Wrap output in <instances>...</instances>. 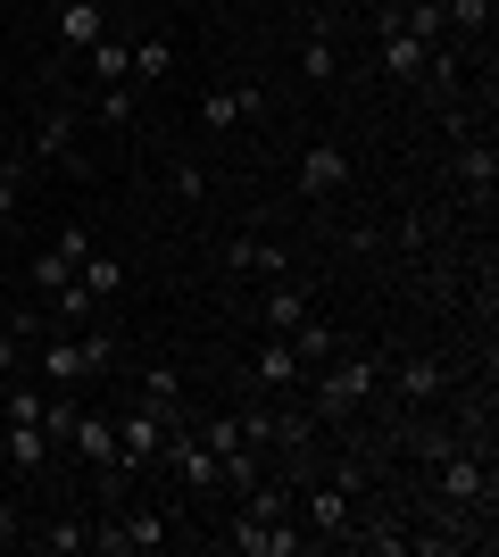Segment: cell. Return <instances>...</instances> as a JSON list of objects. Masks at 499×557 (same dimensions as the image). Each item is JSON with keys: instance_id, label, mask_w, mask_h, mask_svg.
Wrapping results in <instances>:
<instances>
[{"instance_id": "cell-15", "label": "cell", "mask_w": 499, "mask_h": 557, "mask_svg": "<svg viewBox=\"0 0 499 557\" xmlns=\"http://www.w3.org/2000/svg\"><path fill=\"white\" fill-rule=\"evenodd\" d=\"M250 116H266V92H259V84H241V92H209V100H200V125H209V134H225V125H250Z\"/></svg>"}, {"instance_id": "cell-13", "label": "cell", "mask_w": 499, "mask_h": 557, "mask_svg": "<svg viewBox=\"0 0 499 557\" xmlns=\"http://www.w3.org/2000/svg\"><path fill=\"white\" fill-rule=\"evenodd\" d=\"M117 449H125V474H134V466H159L166 417H150V408H125V417H117Z\"/></svg>"}, {"instance_id": "cell-28", "label": "cell", "mask_w": 499, "mask_h": 557, "mask_svg": "<svg viewBox=\"0 0 499 557\" xmlns=\"http://www.w3.org/2000/svg\"><path fill=\"white\" fill-rule=\"evenodd\" d=\"M291 349H300V358H309V374H316L333 349H341V333H333L325 317H300V325H291Z\"/></svg>"}, {"instance_id": "cell-20", "label": "cell", "mask_w": 499, "mask_h": 557, "mask_svg": "<svg viewBox=\"0 0 499 557\" xmlns=\"http://www.w3.org/2000/svg\"><path fill=\"white\" fill-rule=\"evenodd\" d=\"M391 383H400V399H441L450 392V367H441V358H400Z\"/></svg>"}, {"instance_id": "cell-35", "label": "cell", "mask_w": 499, "mask_h": 557, "mask_svg": "<svg viewBox=\"0 0 499 557\" xmlns=\"http://www.w3.org/2000/svg\"><path fill=\"white\" fill-rule=\"evenodd\" d=\"M0 383H9V374H0Z\"/></svg>"}, {"instance_id": "cell-4", "label": "cell", "mask_w": 499, "mask_h": 557, "mask_svg": "<svg viewBox=\"0 0 499 557\" xmlns=\"http://www.w3.org/2000/svg\"><path fill=\"white\" fill-rule=\"evenodd\" d=\"M166 541H175V516L166 508H125V516H109V524H92L100 557H150V549H166Z\"/></svg>"}, {"instance_id": "cell-6", "label": "cell", "mask_w": 499, "mask_h": 557, "mask_svg": "<svg viewBox=\"0 0 499 557\" xmlns=\"http://www.w3.org/2000/svg\"><path fill=\"white\" fill-rule=\"evenodd\" d=\"M67 449L84 466H92L100 483L117 491L125 483V449H117V417H100V408H75V433H67Z\"/></svg>"}, {"instance_id": "cell-16", "label": "cell", "mask_w": 499, "mask_h": 557, "mask_svg": "<svg viewBox=\"0 0 499 557\" xmlns=\"http://www.w3.org/2000/svg\"><path fill=\"white\" fill-rule=\"evenodd\" d=\"M25 549H42V557H75V549H92V524H84V516H50V524H25Z\"/></svg>"}, {"instance_id": "cell-12", "label": "cell", "mask_w": 499, "mask_h": 557, "mask_svg": "<svg viewBox=\"0 0 499 557\" xmlns=\"http://www.w3.org/2000/svg\"><path fill=\"white\" fill-rule=\"evenodd\" d=\"M450 134H458V184L475 191V200H491V184H499L491 134H475V125H466V116H450Z\"/></svg>"}, {"instance_id": "cell-32", "label": "cell", "mask_w": 499, "mask_h": 557, "mask_svg": "<svg viewBox=\"0 0 499 557\" xmlns=\"http://www.w3.org/2000/svg\"><path fill=\"white\" fill-rule=\"evenodd\" d=\"M17 349H25V342H17L9 325H0V374H17Z\"/></svg>"}, {"instance_id": "cell-1", "label": "cell", "mask_w": 499, "mask_h": 557, "mask_svg": "<svg viewBox=\"0 0 499 557\" xmlns=\"http://www.w3.org/2000/svg\"><path fill=\"white\" fill-rule=\"evenodd\" d=\"M375 392H383V358H375V349H333L325 367L309 374V417L341 424V417H358Z\"/></svg>"}, {"instance_id": "cell-8", "label": "cell", "mask_w": 499, "mask_h": 557, "mask_svg": "<svg viewBox=\"0 0 499 557\" xmlns=\"http://www.w3.org/2000/svg\"><path fill=\"white\" fill-rule=\"evenodd\" d=\"M375 34H383V75H391V84H425V75H433V50L400 25V0L375 17Z\"/></svg>"}, {"instance_id": "cell-11", "label": "cell", "mask_w": 499, "mask_h": 557, "mask_svg": "<svg viewBox=\"0 0 499 557\" xmlns=\"http://www.w3.org/2000/svg\"><path fill=\"white\" fill-rule=\"evenodd\" d=\"M84 116L67 109V100H59V109H42V125H34V159H59L67 166V175H84Z\"/></svg>"}, {"instance_id": "cell-27", "label": "cell", "mask_w": 499, "mask_h": 557, "mask_svg": "<svg viewBox=\"0 0 499 557\" xmlns=\"http://www.w3.org/2000/svg\"><path fill=\"white\" fill-rule=\"evenodd\" d=\"M333 67H341V50H333V25H309V42H300V75H309V84H333Z\"/></svg>"}, {"instance_id": "cell-23", "label": "cell", "mask_w": 499, "mask_h": 557, "mask_svg": "<svg viewBox=\"0 0 499 557\" xmlns=\"http://www.w3.org/2000/svg\"><path fill=\"white\" fill-rule=\"evenodd\" d=\"M225 267H241V275H284V250H275V242H250V233H241V242H225Z\"/></svg>"}, {"instance_id": "cell-25", "label": "cell", "mask_w": 499, "mask_h": 557, "mask_svg": "<svg viewBox=\"0 0 499 557\" xmlns=\"http://www.w3.org/2000/svg\"><path fill=\"white\" fill-rule=\"evenodd\" d=\"M67 275H75V258L59 250V242H42V250L25 258V283H34V292H42V300H50V292H59V283H67Z\"/></svg>"}, {"instance_id": "cell-14", "label": "cell", "mask_w": 499, "mask_h": 557, "mask_svg": "<svg viewBox=\"0 0 499 557\" xmlns=\"http://www.w3.org/2000/svg\"><path fill=\"white\" fill-rule=\"evenodd\" d=\"M0 458L17 466V474H42V466L59 458V442H50L42 424H0Z\"/></svg>"}, {"instance_id": "cell-31", "label": "cell", "mask_w": 499, "mask_h": 557, "mask_svg": "<svg viewBox=\"0 0 499 557\" xmlns=\"http://www.w3.org/2000/svg\"><path fill=\"white\" fill-rule=\"evenodd\" d=\"M166 184H175V200H209V175H200L191 159H175V166H166Z\"/></svg>"}, {"instance_id": "cell-21", "label": "cell", "mask_w": 499, "mask_h": 557, "mask_svg": "<svg viewBox=\"0 0 499 557\" xmlns=\"http://www.w3.org/2000/svg\"><path fill=\"white\" fill-rule=\"evenodd\" d=\"M166 75H175V42H166V34H142V42H134V92H150Z\"/></svg>"}, {"instance_id": "cell-19", "label": "cell", "mask_w": 499, "mask_h": 557, "mask_svg": "<svg viewBox=\"0 0 499 557\" xmlns=\"http://www.w3.org/2000/svg\"><path fill=\"white\" fill-rule=\"evenodd\" d=\"M142 408H150V417H166V424L184 417V367H166V358H159V367L142 374Z\"/></svg>"}, {"instance_id": "cell-26", "label": "cell", "mask_w": 499, "mask_h": 557, "mask_svg": "<svg viewBox=\"0 0 499 557\" xmlns=\"http://www.w3.org/2000/svg\"><path fill=\"white\" fill-rule=\"evenodd\" d=\"M191 433H200V442H209V449H216V466L234 458V449H250V442H241V417H234V408H209V417L191 424Z\"/></svg>"}, {"instance_id": "cell-2", "label": "cell", "mask_w": 499, "mask_h": 557, "mask_svg": "<svg viewBox=\"0 0 499 557\" xmlns=\"http://www.w3.org/2000/svg\"><path fill=\"white\" fill-rule=\"evenodd\" d=\"M109 358H117V333H100V325L59 333L50 325L42 333V392H84L92 374H109Z\"/></svg>"}, {"instance_id": "cell-34", "label": "cell", "mask_w": 499, "mask_h": 557, "mask_svg": "<svg viewBox=\"0 0 499 557\" xmlns=\"http://www.w3.org/2000/svg\"><path fill=\"white\" fill-rule=\"evenodd\" d=\"M0 317H9V283H0Z\"/></svg>"}, {"instance_id": "cell-33", "label": "cell", "mask_w": 499, "mask_h": 557, "mask_svg": "<svg viewBox=\"0 0 499 557\" xmlns=\"http://www.w3.org/2000/svg\"><path fill=\"white\" fill-rule=\"evenodd\" d=\"M9 541H25V524H17V508L0 499V549H9Z\"/></svg>"}, {"instance_id": "cell-30", "label": "cell", "mask_w": 499, "mask_h": 557, "mask_svg": "<svg viewBox=\"0 0 499 557\" xmlns=\"http://www.w3.org/2000/svg\"><path fill=\"white\" fill-rule=\"evenodd\" d=\"M134 100H142L134 84H100V100H92V109H100V125H134Z\"/></svg>"}, {"instance_id": "cell-5", "label": "cell", "mask_w": 499, "mask_h": 557, "mask_svg": "<svg viewBox=\"0 0 499 557\" xmlns=\"http://www.w3.org/2000/svg\"><path fill=\"white\" fill-rule=\"evenodd\" d=\"M216 541H225V549H241V557H300V549H309V533H300V516H284V524H266V516H241V508H225Z\"/></svg>"}, {"instance_id": "cell-3", "label": "cell", "mask_w": 499, "mask_h": 557, "mask_svg": "<svg viewBox=\"0 0 499 557\" xmlns=\"http://www.w3.org/2000/svg\"><path fill=\"white\" fill-rule=\"evenodd\" d=\"M159 466L175 474V491H184V499H200V508H216V499H225V466H216V449L200 442V433H191L184 417L166 424V449H159Z\"/></svg>"}, {"instance_id": "cell-18", "label": "cell", "mask_w": 499, "mask_h": 557, "mask_svg": "<svg viewBox=\"0 0 499 557\" xmlns=\"http://www.w3.org/2000/svg\"><path fill=\"white\" fill-rule=\"evenodd\" d=\"M84 75H92V84H134V42L100 34V42L84 50Z\"/></svg>"}, {"instance_id": "cell-29", "label": "cell", "mask_w": 499, "mask_h": 557, "mask_svg": "<svg viewBox=\"0 0 499 557\" xmlns=\"http://www.w3.org/2000/svg\"><path fill=\"white\" fill-rule=\"evenodd\" d=\"M25 209V150H0V225H17Z\"/></svg>"}, {"instance_id": "cell-9", "label": "cell", "mask_w": 499, "mask_h": 557, "mask_svg": "<svg viewBox=\"0 0 499 557\" xmlns=\"http://www.w3.org/2000/svg\"><path fill=\"white\" fill-rule=\"evenodd\" d=\"M250 392H275V399L309 392V358L291 349V333H275V342H259V358H250Z\"/></svg>"}, {"instance_id": "cell-24", "label": "cell", "mask_w": 499, "mask_h": 557, "mask_svg": "<svg viewBox=\"0 0 499 557\" xmlns=\"http://www.w3.org/2000/svg\"><path fill=\"white\" fill-rule=\"evenodd\" d=\"M300 317H316V308H309V292H300L291 275H275V292H266V325H275V333H291Z\"/></svg>"}, {"instance_id": "cell-7", "label": "cell", "mask_w": 499, "mask_h": 557, "mask_svg": "<svg viewBox=\"0 0 499 557\" xmlns=\"http://www.w3.org/2000/svg\"><path fill=\"white\" fill-rule=\"evenodd\" d=\"M350 499H358V491L341 483V474H325V483L300 474V491H291V508L309 516V541H341V533H350Z\"/></svg>"}, {"instance_id": "cell-22", "label": "cell", "mask_w": 499, "mask_h": 557, "mask_svg": "<svg viewBox=\"0 0 499 557\" xmlns=\"http://www.w3.org/2000/svg\"><path fill=\"white\" fill-rule=\"evenodd\" d=\"M100 34H109V25H100V0H67V9H59V42L67 50H92Z\"/></svg>"}, {"instance_id": "cell-17", "label": "cell", "mask_w": 499, "mask_h": 557, "mask_svg": "<svg viewBox=\"0 0 499 557\" xmlns=\"http://www.w3.org/2000/svg\"><path fill=\"white\" fill-rule=\"evenodd\" d=\"M75 283H84V292H92L100 308H117V300H125V258L84 250V258H75Z\"/></svg>"}, {"instance_id": "cell-10", "label": "cell", "mask_w": 499, "mask_h": 557, "mask_svg": "<svg viewBox=\"0 0 499 557\" xmlns=\"http://www.w3.org/2000/svg\"><path fill=\"white\" fill-rule=\"evenodd\" d=\"M291 184H300V200H333V191L350 184V150H341V141H309Z\"/></svg>"}]
</instances>
